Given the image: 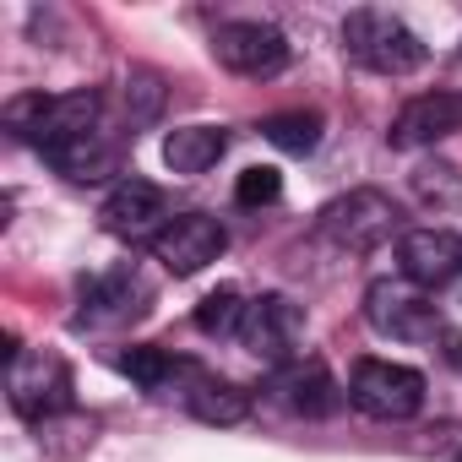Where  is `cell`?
<instances>
[{
	"instance_id": "12",
	"label": "cell",
	"mask_w": 462,
	"mask_h": 462,
	"mask_svg": "<svg viewBox=\"0 0 462 462\" xmlns=\"http://www.w3.org/2000/svg\"><path fill=\"white\" fill-rule=\"evenodd\" d=\"M147 283L131 273V267H115V273H98L82 283V310H77V327H125L147 310Z\"/></svg>"
},
{
	"instance_id": "6",
	"label": "cell",
	"mask_w": 462,
	"mask_h": 462,
	"mask_svg": "<svg viewBox=\"0 0 462 462\" xmlns=\"http://www.w3.org/2000/svg\"><path fill=\"white\" fill-rule=\"evenodd\" d=\"M300 337H305V316H300V305H294L289 294H262V300H251L245 327H240V343H245L262 365H273V370L294 365V359H300V354H294Z\"/></svg>"
},
{
	"instance_id": "20",
	"label": "cell",
	"mask_w": 462,
	"mask_h": 462,
	"mask_svg": "<svg viewBox=\"0 0 462 462\" xmlns=\"http://www.w3.org/2000/svg\"><path fill=\"white\" fill-rule=\"evenodd\" d=\"M413 190H419L424 207H457L462 201V174L451 163H424V169H413Z\"/></svg>"
},
{
	"instance_id": "2",
	"label": "cell",
	"mask_w": 462,
	"mask_h": 462,
	"mask_svg": "<svg viewBox=\"0 0 462 462\" xmlns=\"http://www.w3.org/2000/svg\"><path fill=\"white\" fill-rule=\"evenodd\" d=\"M343 50H348V60H359L375 77H408L424 66V39L402 17L375 12V6H359L343 17Z\"/></svg>"
},
{
	"instance_id": "8",
	"label": "cell",
	"mask_w": 462,
	"mask_h": 462,
	"mask_svg": "<svg viewBox=\"0 0 462 462\" xmlns=\"http://www.w3.org/2000/svg\"><path fill=\"white\" fill-rule=\"evenodd\" d=\"M223 245H228V235H223V223L217 217H207V212H180V217H169V228L147 245L174 278H196L201 267H212L217 256H223Z\"/></svg>"
},
{
	"instance_id": "10",
	"label": "cell",
	"mask_w": 462,
	"mask_h": 462,
	"mask_svg": "<svg viewBox=\"0 0 462 462\" xmlns=\"http://www.w3.org/2000/svg\"><path fill=\"white\" fill-rule=\"evenodd\" d=\"M457 131H462V93L435 88V93L408 98V104L392 115L386 142H392L397 152H419V147H435V142H446V136H457Z\"/></svg>"
},
{
	"instance_id": "17",
	"label": "cell",
	"mask_w": 462,
	"mask_h": 462,
	"mask_svg": "<svg viewBox=\"0 0 462 462\" xmlns=\"http://www.w3.org/2000/svg\"><path fill=\"white\" fill-rule=\"evenodd\" d=\"M180 402H185L201 424H240V419L251 413V397H245L235 381H217V375H207V370L190 375V386H185Z\"/></svg>"
},
{
	"instance_id": "21",
	"label": "cell",
	"mask_w": 462,
	"mask_h": 462,
	"mask_svg": "<svg viewBox=\"0 0 462 462\" xmlns=\"http://www.w3.org/2000/svg\"><path fill=\"white\" fill-rule=\"evenodd\" d=\"M278 196H283V174H278V169H267V163L245 169V174H240V185H235V201H240V207H273Z\"/></svg>"
},
{
	"instance_id": "16",
	"label": "cell",
	"mask_w": 462,
	"mask_h": 462,
	"mask_svg": "<svg viewBox=\"0 0 462 462\" xmlns=\"http://www.w3.org/2000/svg\"><path fill=\"white\" fill-rule=\"evenodd\" d=\"M223 152H228V131L223 125H180V131L163 136V163L174 174H207Z\"/></svg>"
},
{
	"instance_id": "5",
	"label": "cell",
	"mask_w": 462,
	"mask_h": 462,
	"mask_svg": "<svg viewBox=\"0 0 462 462\" xmlns=\"http://www.w3.org/2000/svg\"><path fill=\"white\" fill-rule=\"evenodd\" d=\"M98 223L109 228L115 240H125V245H152L163 228H169V201H163V190H158L152 180L125 174V180L104 196Z\"/></svg>"
},
{
	"instance_id": "18",
	"label": "cell",
	"mask_w": 462,
	"mask_h": 462,
	"mask_svg": "<svg viewBox=\"0 0 462 462\" xmlns=\"http://www.w3.org/2000/svg\"><path fill=\"white\" fill-rule=\"evenodd\" d=\"M262 136L273 142V147H283V152H316V142H321V115L316 109H289V115H267L262 120Z\"/></svg>"
},
{
	"instance_id": "14",
	"label": "cell",
	"mask_w": 462,
	"mask_h": 462,
	"mask_svg": "<svg viewBox=\"0 0 462 462\" xmlns=\"http://www.w3.org/2000/svg\"><path fill=\"white\" fill-rule=\"evenodd\" d=\"M50 163H55L66 180L93 185V180L115 174V163H120V142H115V131H109V125H98V131H88V136H77V142L55 147V152H50Z\"/></svg>"
},
{
	"instance_id": "19",
	"label": "cell",
	"mask_w": 462,
	"mask_h": 462,
	"mask_svg": "<svg viewBox=\"0 0 462 462\" xmlns=\"http://www.w3.org/2000/svg\"><path fill=\"white\" fill-rule=\"evenodd\" d=\"M245 294L240 289H212L201 305H196V332H207V337H240V327H245Z\"/></svg>"
},
{
	"instance_id": "22",
	"label": "cell",
	"mask_w": 462,
	"mask_h": 462,
	"mask_svg": "<svg viewBox=\"0 0 462 462\" xmlns=\"http://www.w3.org/2000/svg\"><path fill=\"white\" fill-rule=\"evenodd\" d=\"M451 457H457V462H462V435H457V446H451Z\"/></svg>"
},
{
	"instance_id": "4",
	"label": "cell",
	"mask_w": 462,
	"mask_h": 462,
	"mask_svg": "<svg viewBox=\"0 0 462 462\" xmlns=\"http://www.w3.org/2000/svg\"><path fill=\"white\" fill-rule=\"evenodd\" d=\"M397 201L386 196V190H370V185H359V190H348V196H332L327 207H321V217H316V228L332 240V245H343V251H375V245H386L392 235H397Z\"/></svg>"
},
{
	"instance_id": "1",
	"label": "cell",
	"mask_w": 462,
	"mask_h": 462,
	"mask_svg": "<svg viewBox=\"0 0 462 462\" xmlns=\"http://www.w3.org/2000/svg\"><path fill=\"white\" fill-rule=\"evenodd\" d=\"M365 321L381 332V337H397V343H446L451 359H462V343L446 332V316L440 305L413 289L408 278H381L365 289Z\"/></svg>"
},
{
	"instance_id": "7",
	"label": "cell",
	"mask_w": 462,
	"mask_h": 462,
	"mask_svg": "<svg viewBox=\"0 0 462 462\" xmlns=\"http://www.w3.org/2000/svg\"><path fill=\"white\" fill-rule=\"evenodd\" d=\"M212 55L217 66H228L235 77H278L289 66V39L273 23H223L212 33Z\"/></svg>"
},
{
	"instance_id": "3",
	"label": "cell",
	"mask_w": 462,
	"mask_h": 462,
	"mask_svg": "<svg viewBox=\"0 0 462 462\" xmlns=\"http://www.w3.org/2000/svg\"><path fill=\"white\" fill-rule=\"evenodd\" d=\"M348 402L365 419L402 424L424 408V375L413 365H397V359H359L348 375Z\"/></svg>"
},
{
	"instance_id": "13",
	"label": "cell",
	"mask_w": 462,
	"mask_h": 462,
	"mask_svg": "<svg viewBox=\"0 0 462 462\" xmlns=\"http://www.w3.org/2000/svg\"><path fill=\"white\" fill-rule=\"evenodd\" d=\"M273 402H283L289 413H300V419H327V413H337L343 408V386L332 381V370L321 365V359H294V365H283V370H273Z\"/></svg>"
},
{
	"instance_id": "11",
	"label": "cell",
	"mask_w": 462,
	"mask_h": 462,
	"mask_svg": "<svg viewBox=\"0 0 462 462\" xmlns=\"http://www.w3.org/2000/svg\"><path fill=\"white\" fill-rule=\"evenodd\" d=\"M397 267L413 289H446L462 278V235H451V228H408L397 240Z\"/></svg>"
},
{
	"instance_id": "9",
	"label": "cell",
	"mask_w": 462,
	"mask_h": 462,
	"mask_svg": "<svg viewBox=\"0 0 462 462\" xmlns=\"http://www.w3.org/2000/svg\"><path fill=\"white\" fill-rule=\"evenodd\" d=\"M12 408L23 419H50L60 408H71V370L55 359V354H12Z\"/></svg>"
},
{
	"instance_id": "15",
	"label": "cell",
	"mask_w": 462,
	"mask_h": 462,
	"mask_svg": "<svg viewBox=\"0 0 462 462\" xmlns=\"http://www.w3.org/2000/svg\"><path fill=\"white\" fill-rule=\"evenodd\" d=\"M120 370L152 397H185V386L201 365H190L180 354H163V348H131V354H120Z\"/></svg>"
}]
</instances>
